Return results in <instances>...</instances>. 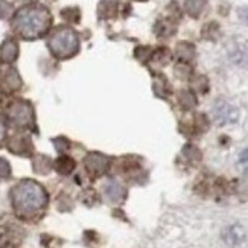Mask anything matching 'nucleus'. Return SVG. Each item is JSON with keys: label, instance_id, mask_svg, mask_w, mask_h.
Wrapping results in <instances>:
<instances>
[{"label": "nucleus", "instance_id": "20e7f679", "mask_svg": "<svg viewBox=\"0 0 248 248\" xmlns=\"http://www.w3.org/2000/svg\"><path fill=\"white\" fill-rule=\"evenodd\" d=\"M23 229L16 221L0 219V248H17L23 241Z\"/></svg>", "mask_w": 248, "mask_h": 248}, {"label": "nucleus", "instance_id": "9b49d317", "mask_svg": "<svg viewBox=\"0 0 248 248\" xmlns=\"http://www.w3.org/2000/svg\"><path fill=\"white\" fill-rule=\"evenodd\" d=\"M177 53L181 60L189 61L193 58V55H195V49H193V46L190 45V43H180L178 47H177Z\"/></svg>", "mask_w": 248, "mask_h": 248}, {"label": "nucleus", "instance_id": "9d476101", "mask_svg": "<svg viewBox=\"0 0 248 248\" xmlns=\"http://www.w3.org/2000/svg\"><path fill=\"white\" fill-rule=\"evenodd\" d=\"M13 119L16 122H20V124H25L29 121V117H31V113H29V108L26 105H17L13 108Z\"/></svg>", "mask_w": 248, "mask_h": 248}, {"label": "nucleus", "instance_id": "f257e3e1", "mask_svg": "<svg viewBox=\"0 0 248 248\" xmlns=\"http://www.w3.org/2000/svg\"><path fill=\"white\" fill-rule=\"evenodd\" d=\"M13 206L20 218L31 219L45 210L47 204V193L34 180H23L11 192Z\"/></svg>", "mask_w": 248, "mask_h": 248}, {"label": "nucleus", "instance_id": "4468645a", "mask_svg": "<svg viewBox=\"0 0 248 248\" xmlns=\"http://www.w3.org/2000/svg\"><path fill=\"white\" fill-rule=\"evenodd\" d=\"M180 101H181V105L185 107V108H192V107L197 104L195 96L189 92H183V94L180 96Z\"/></svg>", "mask_w": 248, "mask_h": 248}, {"label": "nucleus", "instance_id": "2eb2a0df", "mask_svg": "<svg viewBox=\"0 0 248 248\" xmlns=\"http://www.w3.org/2000/svg\"><path fill=\"white\" fill-rule=\"evenodd\" d=\"M218 32H219L218 25L217 23H210V25H207L206 28H204L202 35L206 37V38H209V40H215V38H217V35H218Z\"/></svg>", "mask_w": 248, "mask_h": 248}, {"label": "nucleus", "instance_id": "dca6fc26", "mask_svg": "<svg viewBox=\"0 0 248 248\" xmlns=\"http://www.w3.org/2000/svg\"><path fill=\"white\" fill-rule=\"evenodd\" d=\"M119 192H122V187L121 186H117L116 183H110L108 186H107V193H108V197L113 200V201H117L119 200Z\"/></svg>", "mask_w": 248, "mask_h": 248}, {"label": "nucleus", "instance_id": "7ed1b4c3", "mask_svg": "<svg viewBox=\"0 0 248 248\" xmlns=\"http://www.w3.org/2000/svg\"><path fill=\"white\" fill-rule=\"evenodd\" d=\"M49 47L52 53L58 58L73 57L79 49V40L75 31L69 28H60L52 34L49 40Z\"/></svg>", "mask_w": 248, "mask_h": 248}, {"label": "nucleus", "instance_id": "f03ea898", "mask_svg": "<svg viewBox=\"0 0 248 248\" xmlns=\"http://www.w3.org/2000/svg\"><path fill=\"white\" fill-rule=\"evenodd\" d=\"M50 26V14L46 8L43 6H25L21 8L14 17V28L18 34L28 38L34 40L41 37Z\"/></svg>", "mask_w": 248, "mask_h": 248}, {"label": "nucleus", "instance_id": "0eeeda50", "mask_svg": "<svg viewBox=\"0 0 248 248\" xmlns=\"http://www.w3.org/2000/svg\"><path fill=\"white\" fill-rule=\"evenodd\" d=\"M222 239L230 247L241 245L245 241V230L238 224L229 225V227L224 229V232H222Z\"/></svg>", "mask_w": 248, "mask_h": 248}, {"label": "nucleus", "instance_id": "f3484780", "mask_svg": "<svg viewBox=\"0 0 248 248\" xmlns=\"http://www.w3.org/2000/svg\"><path fill=\"white\" fill-rule=\"evenodd\" d=\"M239 166L244 170V174L248 175V148L244 149L242 153L239 154Z\"/></svg>", "mask_w": 248, "mask_h": 248}, {"label": "nucleus", "instance_id": "423d86ee", "mask_svg": "<svg viewBox=\"0 0 248 248\" xmlns=\"http://www.w3.org/2000/svg\"><path fill=\"white\" fill-rule=\"evenodd\" d=\"M85 166H87V170L92 175L98 177L102 175L108 168V158L101 154H89L87 160H85Z\"/></svg>", "mask_w": 248, "mask_h": 248}, {"label": "nucleus", "instance_id": "a211bd4d", "mask_svg": "<svg viewBox=\"0 0 248 248\" xmlns=\"http://www.w3.org/2000/svg\"><path fill=\"white\" fill-rule=\"evenodd\" d=\"M11 175V166L5 158H0V178H8Z\"/></svg>", "mask_w": 248, "mask_h": 248}, {"label": "nucleus", "instance_id": "ddd939ff", "mask_svg": "<svg viewBox=\"0 0 248 248\" xmlns=\"http://www.w3.org/2000/svg\"><path fill=\"white\" fill-rule=\"evenodd\" d=\"M232 60L238 64V66H247L248 64V49L239 47L238 50L232 53Z\"/></svg>", "mask_w": 248, "mask_h": 248}, {"label": "nucleus", "instance_id": "aec40b11", "mask_svg": "<svg viewBox=\"0 0 248 248\" xmlns=\"http://www.w3.org/2000/svg\"><path fill=\"white\" fill-rule=\"evenodd\" d=\"M5 134H6V125H5V119H3L2 116H0V143L3 142Z\"/></svg>", "mask_w": 248, "mask_h": 248}, {"label": "nucleus", "instance_id": "6ab92c4d", "mask_svg": "<svg viewBox=\"0 0 248 248\" xmlns=\"http://www.w3.org/2000/svg\"><path fill=\"white\" fill-rule=\"evenodd\" d=\"M238 16H239V18L244 21L245 25H248V6L239 8V11H238Z\"/></svg>", "mask_w": 248, "mask_h": 248}, {"label": "nucleus", "instance_id": "39448f33", "mask_svg": "<svg viewBox=\"0 0 248 248\" xmlns=\"http://www.w3.org/2000/svg\"><path fill=\"white\" fill-rule=\"evenodd\" d=\"M212 116L218 125H232L234 122H238L239 110L236 108L232 102L225 101V99H218L213 104Z\"/></svg>", "mask_w": 248, "mask_h": 248}, {"label": "nucleus", "instance_id": "f8f14e48", "mask_svg": "<svg viewBox=\"0 0 248 248\" xmlns=\"http://www.w3.org/2000/svg\"><path fill=\"white\" fill-rule=\"evenodd\" d=\"M2 57L5 61H14L17 57V45L14 41H6L2 46Z\"/></svg>", "mask_w": 248, "mask_h": 248}, {"label": "nucleus", "instance_id": "6e6552de", "mask_svg": "<svg viewBox=\"0 0 248 248\" xmlns=\"http://www.w3.org/2000/svg\"><path fill=\"white\" fill-rule=\"evenodd\" d=\"M207 6V2L206 0H186L185 2V9L186 13L193 17V18H198L202 13L204 9Z\"/></svg>", "mask_w": 248, "mask_h": 248}, {"label": "nucleus", "instance_id": "1a4fd4ad", "mask_svg": "<svg viewBox=\"0 0 248 248\" xmlns=\"http://www.w3.org/2000/svg\"><path fill=\"white\" fill-rule=\"evenodd\" d=\"M55 168H57V170L60 172V174L67 175V174H70V172L73 170V168H75V161H73L70 157H60V158L55 161Z\"/></svg>", "mask_w": 248, "mask_h": 248}]
</instances>
